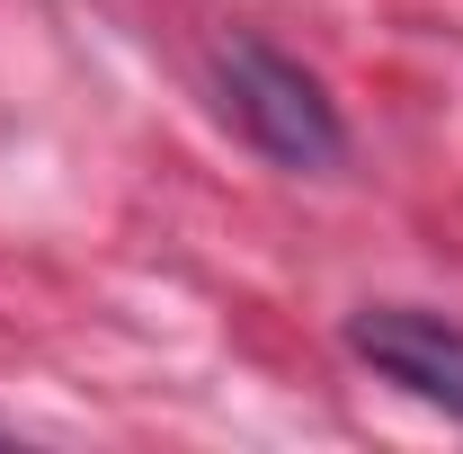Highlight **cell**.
Wrapping results in <instances>:
<instances>
[{
  "label": "cell",
  "mask_w": 463,
  "mask_h": 454,
  "mask_svg": "<svg viewBox=\"0 0 463 454\" xmlns=\"http://www.w3.org/2000/svg\"><path fill=\"white\" fill-rule=\"evenodd\" d=\"M214 99H223V116L241 125V143L268 152L277 170L321 178V170L347 161V125H339V108H330V90L294 54L259 45V36H232L223 54H214Z\"/></svg>",
  "instance_id": "6da1fadb"
},
{
  "label": "cell",
  "mask_w": 463,
  "mask_h": 454,
  "mask_svg": "<svg viewBox=\"0 0 463 454\" xmlns=\"http://www.w3.org/2000/svg\"><path fill=\"white\" fill-rule=\"evenodd\" d=\"M347 347H356L383 383H402L410 401L463 419V330L455 321H437V312H419V303H365V312L347 321Z\"/></svg>",
  "instance_id": "7a4b0ae2"
}]
</instances>
